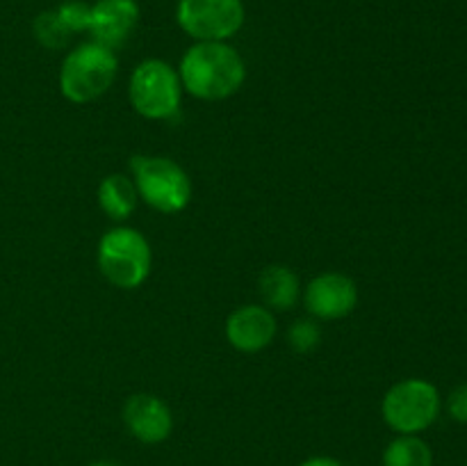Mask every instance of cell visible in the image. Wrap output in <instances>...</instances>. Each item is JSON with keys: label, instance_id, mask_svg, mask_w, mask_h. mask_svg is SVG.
Here are the masks:
<instances>
[{"label": "cell", "instance_id": "6da1fadb", "mask_svg": "<svg viewBox=\"0 0 467 466\" xmlns=\"http://www.w3.org/2000/svg\"><path fill=\"white\" fill-rule=\"evenodd\" d=\"M178 76L187 94L201 101H223L240 90L246 67L228 41H194L182 55Z\"/></svg>", "mask_w": 467, "mask_h": 466}, {"label": "cell", "instance_id": "7a4b0ae2", "mask_svg": "<svg viewBox=\"0 0 467 466\" xmlns=\"http://www.w3.org/2000/svg\"><path fill=\"white\" fill-rule=\"evenodd\" d=\"M117 53L99 41H85L64 58L59 69V90L67 101L76 105L100 99L117 80Z\"/></svg>", "mask_w": 467, "mask_h": 466}, {"label": "cell", "instance_id": "3957f363", "mask_svg": "<svg viewBox=\"0 0 467 466\" xmlns=\"http://www.w3.org/2000/svg\"><path fill=\"white\" fill-rule=\"evenodd\" d=\"M132 183L141 199L164 215L181 213L192 201V181L185 169L162 155H132Z\"/></svg>", "mask_w": 467, "mask_h": 466}, {"label": "cell", "instance_id": "277c9868", "mask_svg": "<svg viewBox=\"0 0 467 466\" xmlns=\"http://www.w3.org/2000/svg\"><path fill=\"white\" fill-rule=\"evenodd\" d=\"M442 409L436 384L422 377H409L392 384L381 400V416L397 434H420L431 428Z\"/></svg>", "mask_w": 467, "mask_h": 466}, {"label": "cell", "instance_id": "5b68a950", "mask_svg": "<svg viewBox=\"0 0 467 466\" xmlns=\"http://www.w3.org/2000/svg\"><path fill=\"white\" fill-rule=\"evenodd\" d=\"M128 94L137 114L144 119H155V122H167L176 117L181 110V76L164 59H144L132 71Z\"/></svg>", "mask_w": 467, "mask_h": 466}, {"label": "cell", "instance_id": "8992f818", "mask_svg": "<svg viewBox=\"0 0 467 466\" xmlns=\"http://www.w3.org/2000/svg\"><path fill=\"white\" fill-rule=\"evenodd\" d=\"M150 245L137 228L114 227L99 242V268L112 286L132 291L150 272Z\"/></svg>", "mask_w": 467, "mask_h": 466}, {"label": "cell", "instance_id": "52a82bcc", "mask_svg": "<svg viewBox=\"0 0 467 466\" xmlns=\"http://www.w3.org/2000/svg\"><path fill=\"white\" fill-rule=\"evenodd\" d=\"M242 0H178L176 21L194 41H228L244 26Z\"/></svg>", "mask_w": 467, "mask_h": 466}, {"label": "cell", "instance_id": "ba28073f", "mask_svg": "<svg viewBox=\"0 0 467 466\" xmlns=\"http://www.w3.org/2000/svg\"><path fill=\"white\" fill-rule=\"evenodd\" d=\"M304 304L317 320H340L358 304V286L351 277L340 272L317 274L306 286Z\"/></svg>", "mask_w": 467, "mask_h": 466}, {"label": "cell", "instance_id": "9c48e42d", "mask_svg": "<svg viewBox=\"0 0 467 466\" xmlns=\"http://www.w3.org/2000/svg\"><path fill=\"white\" fill-rule=\"evenodd\" d=\"M123 423L137 441L155 446L169 439L173 429V416L167 402L153 393H135L123 405Z\"/></svg>", "mask_w": 467, "mask_h": 466}, {"label": "cell", "instance_id": "30bf717a", "mask_svg": "<svg viewBox=\"0 0 467 466\" xmlns=\"http://www.w3.org/2000/svg\"><path fill=\"white\" fill-rule=\"evenodd\" d=\"M140 16L141 12L137 0H96L91 5V39L114 50L130 39Z\"/></svg>", "mask_w": 467, "mask_h": 466}, {"label": "cell", "instance_id": "8fae6325", "mask_svg": "<svg viewBox=\"0 0 467 466\" xmlns=\"http://www.w3.org/2000/svg\"><path fill=\"white\" fill-rule=\"evenodd\" d=\"M274 336H276V318L267 306L246 304L228 315L226 338L235 350L254 355L265 350Z\"/></svg>", "mask_w": 467, "mask_h": 466}, {"label": "cell", "instance_id": "7c38bea8", "mask_svg": "<svg viewBox=\"0 0 467 466\" xmlns=\"http://www.w3.org/2000/svg\"><path fill=\"white\" fill-rule=\"evenodd\" d=\"M258 288L267 309L287 311L301 297L299 277L290 268H285V265H269V268H265L258 279Z\"/></svg>", "mask_w": 467, "mask_h": 466}, {"label": "cell", "instance_id": "4fadbf2b", "mask_svg": "<svg viewBox=\"0 0 467 466\" xmlns=\"http://www.w3.org/2000/svg\"><path fill=\"white\" fill-rule=\"evenodd\" d=\"M140 201V192H137L132 178L123 176V174H109L100 181L99 185V206L109 219H123L130 217Z\"/></svg>", "mask_w": 467, "mask_h": 466}, {"label": "cell", "instance_id": "5bb4252c", "mask_svg": "<svg viewBox=\"0 0 467 466\" xmlns=\"http://www.w3.org/2000/svg\"><path fill=\"white\" fill-rule=\"evenodd\" d=\"M381 466H433V450L420 434H397L383 450Z\"/></svg>", "mask_w": 467, "mask_h": 466}, {"label": "cell", "instance_id": "9a60e30c", "mask_svg": "<svg viewBox=\"0 0 467 466\" xmlns=\"http://www.w3.org/2000/svg\"><path fill=\"white\" fill-rule=\"evenodd\" d=\"M32 32H35L36 41H39L44 48L59 50L68 44L71 39V32L67 30L62 21H59L57 12L55 9H46V12L36 14V18L32 21Z\"/></svg>", "mask_w": 467, "mask_h": 466}, {"label": "cell", "instance_id": "2e32d148", "mask_svg": "<svg viewBox=\"0 0 467 466\" xmlns=\"http://www.w3.org/2000/svg\"><path fill=\"white\" fill-rule=\"evenodd\" d=\"M59 21L67 26V30L71 35L78 32H89V21H91V5L85 0H64L57 9Z\"/></svg>", "mask_w": 467, "mask_h": 466}, {"label": "cell", "instance_id": "e0dca14e", "mask_svg": "<svg viewBox=\"0 0 467 466\" xmlns=\"http://www.w3.org/2000/svg\"><path fill=\"white\" fill-rule=\"evenodd\" d=\"M287 338H290V345L296 352H313L319 345V341H322V329H319L315 320L301 318L292 324Z\"/></svg>", "mask_w": 467, "mask_h": 466}, {"label": "cell", "instance_id": "ac0fdd59", "mask_svg": "<svg viewBox=\"0 0 467 466\" xmlns=\"http://www.w3.org/2000/svg\"><path fill=\"white\" fill-rule=\"evenodd\" d=\"M447 414L456 420V423L467 425V382L459 384L454 391L447 396Z\"/></svg>", "mask_w": 467, "mask_h": 466}, {"label": "cell", "instance_id": "d6986e66", "mask_svg": "<svg viewBox=\"0 0 467 466\" xmlns=\"http://www.w3.org/2000/svg\"><path fill=\"white\" fill-rule=\"evenodd\" d=\"M299 466H345L340 460H336V457H328V455H315V457H308L306 461H301Z\"/></svg>", "mask_w": 467, "mask_h": 466}, {"label": "cell", "instance_id": "ffe728a7", "mask_svg": "<svg viewBox=\"0 0 467 466\" xmlns=\"http://www.w3.org/2000/svg\"><path fill=\"white\" fill-rule=\"evenodd\" d=\"M89 466H119V464H114V461H94V464Z\"/></svg>", "mask_w": 467, "mask_h": 466}, {"label": "cell", "instance_id": "44dd1931", "mask_svg": "<svg viewBox=\"0 0 467 466\" xmlns=\"http://www.w3.org/2000/svg\"><path fill=\"white\" fill-rule=\"evenodd\" d=\"M465 466H467V464H465Z\"/></svg>", "mask_w": 467, "mask_h": 466}]
</instances>
